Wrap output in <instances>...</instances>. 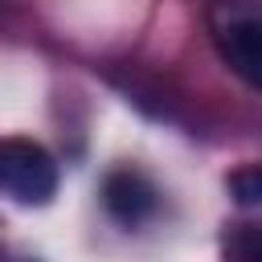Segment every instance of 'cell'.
<instances>
[{"mask_svg":"<svg viewBox=\"0 0 262 262\" xmlns=\"http://www.w3.org/2000/svg\"><path fill=\"white\" fill-rule=\"evenodd\" d=\"M0 192L16 205H45L57 192V164L33 139H0Z\"/></svg>","mask_w":262,"mask_h":262,"instance_id":"1","label":"cell"},{"mask_svg":"<svg viewBox=\"0 0 262 262\" xmlns=\"http://www.w3.org/2000/svg\"><path fill=\"white\" fill-rule=\"evenodd\" d=\"M102 205L119 225H143L156 213V188L131 168H115L102 180Z\"/></svg>","mask_w":262,"mask_h":262,"instance_id":"2","label":"cell"},{"mask_svg":"<svg viewBox=\"0 0 262 262\" xmlns=\"http://www.w3.org/2000/svg\"><path fill=\"white\" fill-rule=\"evenodd\" d=\"M225 66L246 78L254 90H262V20H233L217 37Z\"/></svg>","mask_w":262,"mask_h":262,"instance_id":"3","label":"cell"},{"mask_svg":"<svg viewBox=\"0 0 262 262\" xmlns=\"http://www.w3.org/2000/svg\"><path fill=\"white\" fill-rule=\"evenodd\" d=\"M229 188H233V196H237L242 205H258V201H262V164L242 168V172L229 180Z\"/></svg>","mask_w":262,"mask_h":262,"instance_id":"4","label":"cell"},{"mask_svg":"<svg viewBox=\"0 0 262 262\" xmlns=\"http://www.w3.org/2000/svg\"><path fill=\"white\" fill-rule=\"evenodd\" d=\"M233 258H237V262H262V229L250 233V237H242V242L233 246Z\"/></svg>","mask_w":262,"mask_h":262,"instance_id":"5","label":"cell"}]
</instances>
